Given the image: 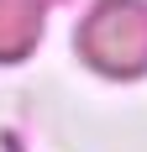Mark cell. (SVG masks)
<instances>
[{
	"instance_id": "6da1fadb",
	"label": "cell",
	"mask_w": 147,
	"mask_h": 152,
	"mask_svg": "<svg viewBox=\"0 0 147 152\" xmlns=\"http://www.w3.org/2000/svg\"><path fill=\"white\" fill-rule=\"evenodd\" d=\"M84 53L100 68H142L147 58V11L142 5H100V16L84 26Z\"/></svg>"
},
{
	"instance_id": "7a4b0ae2",
	"label": "cell",
	"mask_w": 147,
	"mask_h": 152,
	"mask_svg": "<svg viewBox=\"0 0 147 152\" xmlns=\"http://www.w3.org/2000/svg\"><path fill=\"white\" fill-rule=\"evenodd\" d=\"M42 0H0V58H16L37 42Z\"/></svg>"
}]
</instances>
